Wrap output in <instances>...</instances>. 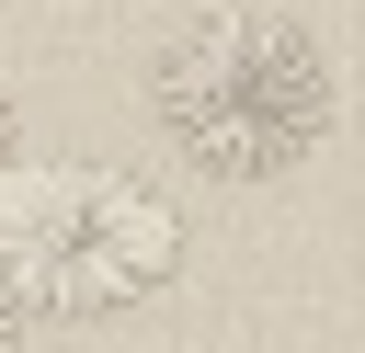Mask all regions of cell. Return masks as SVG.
I'll use <instances>...</instances> for the list:
<instances>
[{
    "label": "cell",
    "mask_w": 365,
    "mask_h": 353,
    "mask_svg": "<svg viewBox=\"0 0 365 353\" xmlns=\"http://www.w3.org/2000/svg\"><path fill=\"white\" fill-rule=\"evenodd\" d=\"M148 114H160V137H171L182 171H205V182H274V171H297L331 137L342 80H331L319 34L274 23V11H194L148 57Z\"/></svg>",
    "instance_id": "cell-1"
},
{
    "label": "cell",
    "mask_w": 365,
    "mask_h": 353,
    "mask_svg": "<svg viewBox=\"0 0 365 353\" xmlns=\"http://www.w3.org/2000/svg\"><path fill=\"white\" fill-rule=\"evenodd\" d=\"M0 262L46 319H114L182 273V216L137 171L103 159H46L0 182Z\"/></svg>",
    "instance_id": "cell-2"
},
{
    "label": "cell",
    "mask_w": 365,
    "mask_h": 353,
    "mask_svg": "<svg viewBox=\"0 0 365 353\" xmlns=\"http://www.w3.org/2000/svg\"><path fill=\"white\" fill-rule=\"evenodd\" d=\"M34 319H46V307H34V296H23V273L0 262V353H34Z\"/></svg>",
    "instance_id": "cell-3"
},
{
    "label": "cell",
    "mask_w": 365,
    "mask_h": 353,
    "mask_svg": "<svg viewBox=\"0 0 365 353\" xmlns=\"http://www.w3.org/2000/svg\"><path fill=\"white\" fill-rule=\"evenodd\" d=\"M11 137H23V114H11V91H0V182H11Z\"/></svg>",
    "instance_id": "cell-4"
}]
</instances>
